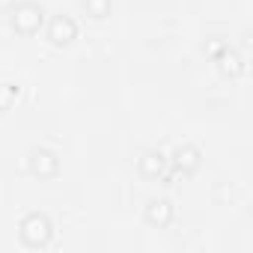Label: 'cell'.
<instances>
[{
  "instance_id": "6da1fadb",
  "label": "cell",
  "mask_w": 253,
  "mask_h": 253,
  "mask_svg": "<svg viewBox=\"0 0 253 253\" xmlns=\"http://www.w3.org/2000/svg\"><path fill=\"white\" fill-rule=\"evenodd\" d=\"M51 238H54V226H51V220H48L45 214L33 211V214H27V217L21 220V241H24L27 247L42 250V247L51 244Z\"/></svg>"
},
{
  "instance_id": "7a4b0ae2",
  "label": "cell",
  "mask_w": 253,
  "mask_h": 253,
  "mask_svg": "<svg viewBox=\"0 0 253 253\" xmlns=\"http://www.w3.org/2000/svg\"><path fill=\"white\" fill-rule=\"evenodd\" d=\"M42 6H36V3H18L15 9H12V27L18 30V33H36L39 27H42Z\"/></svg>"
},
{
  "instance_id": "3957f363",
  "label": "cell",
  "mask_w": 253,
  "mask_h": 253,
  "mask_svg": "<svg viewBox=\"0 0 253 253\" xmlns=\"http://www.w3.org/2000/svg\"><path fill=\"white\" fill-rule=\"evenodd\" d=\"M75 36H78V24H75L69 15H57V18L51 21V27H48V39H51L54 45H69Z\"/></svg>"
},
{
  "instance_id": "277c9868",
  "label": "cell",
  "mask_w": 253,
  "mask_h": 253,
  "mask_svg": "<svg viewBox=\"0 0 253 253\" xmlns=\"http://www.w3.org/2000/svg\"><path fill=\"white\" fill-rule=\"evenodd\" d=\"M30 170H33L39 179H51V176H57L60 161H57L54 152H48V149H36V152L30 155Z\"/></svg>"
},
{
  "instance_id": "5b68a950",
  "label": "cell",
  "mask_w": 253,
  "mask_h": 253,
  "mask_svg": "<svg viewBox=\"0 0 253 253\" xmlns=\"http://www.w3.org/2000/svg\"><path fill=\"white\" fill-rule=\"evenodd\" d=\"M173 220V206H170V200H152L149 206H146V223L149 226H167Z\"/></svg>"
},
{
  "instance_id": "8992f818",
  "label": "cell",
  "mask_w": 253,
  "mask_h": 253,
  "mask_svg": "<svg viewBox=\"0 0 253 253\" xmlns=\"http://www.w3.org/2000/svg\"><path fill=\"white\" fill-rule=\"evenodd\" d=\"M161 170H164V155H161V152H146V155L140 158V173H143L146 179L161 176Z\"/></svg>"
},
{
  "instance_id": "52a82bcc",
  "label": "cell",
  "mask_w": 253,
  "mask_h": 253,
  "mask_svg": "<svg viewBox=\"0 0 253 253\" xmlns=\"http://www.w3.org/2000/svg\"><path fill=\"white\" fill-rule=\"evenodd\" d=\"M197 164H200V152H197L194 146H185V149L179 146V149H176V167H179V170L191 173Z\"/></svg>"
},
{
  "instance_id": "ba28073f",
  "label": "cell",
  "mask_w": 253,
  "mask_h": 253,
  "mask_svg": "<svg viewBox=\"0 0 253 253\" xmlns=\"http://www.w3.org/2000/svg\"><path fill=\"white\" fill-rule=\"evenodd\" d=\"M84 9L92 15V18H104L110 12V0H84Z\"/></svg>"
},
{
  "instance_id": "9c48e42d",
  "label": "cell",
  "mask_w": 253,
  "mask_h": 253,
  "mask_svg": "<svg viewBox=\"0 0 253 253\" xmlns=\"http://www.w3.org/2000/svg\"><path fill=\"white\" fill-rule=\"evenodd\" d=\"M15 98H18V86H12V84H0V110H9Z\"/></svg>"
},
{
  "instance_id": "30bf717a",
  "label": "cell",
  "mask_w": 253,
  "mask_h": 253,
  "mask_svg": "<svg viewBox=\"0 0 253 253\" xmlns=\"http://www.w3.org/2000/svg\"><path fill=\"white\" fill-rule=\"evenodd\" d=\"M238 69H241V66H238V57H235V54H226V57H223V72H232V75H235Z\"/></svg>"
},
{
  "instance_id": "8fae6325",
  "label": "cell",
  "mask_w": 253,
  "mask_h": 253,
  "mask_svg": "<svg viewBox=\"0 0 253 253\" xmlns=\"http://www.w3.org/2000/svg\"><path fill=\"white\" fill-rule=\"evenodd\" d=\"M12 3V0H0V6H9Z\"/></svg>"
}]
</instances>
